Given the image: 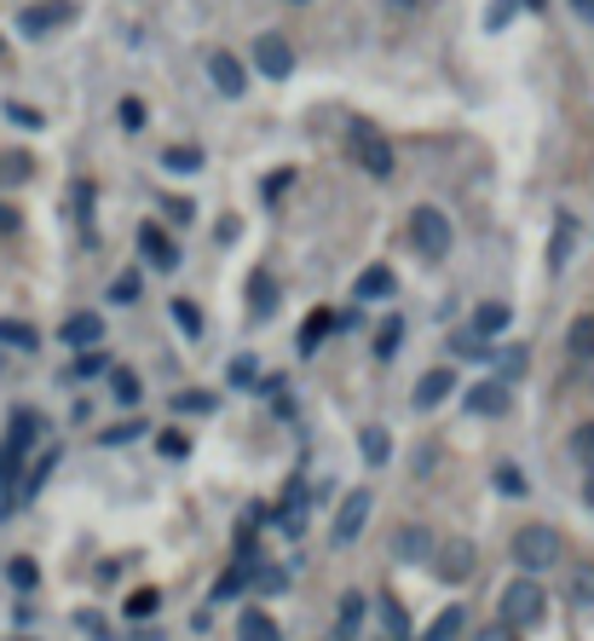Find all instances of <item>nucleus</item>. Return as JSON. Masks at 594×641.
Returning <instances> with one entry per match:
<instances>
[{
    "label": "nucleus",
    "instance_id": "nucleus-45",
    "mask_svg": "<svg viewBox=\"0 0 594 641\" xmlns=\"http://www.w3.org/2000/svg\"><path fill=\"white\" fill-rule=\"evenodd\" d=\"M7 116H12L18 127H41V111H30V105H7Z\"/></svg>",
    "mask_w": 594,
    "mask_h": 641
},
{
    "label": "nucleus",
    "instance_id": "nucleus-12",
    "mask_svg": "<svg viewBox=\"0 0 594 641\" xmlns=\"http://www.w3.org/2000/svg\"><path fill=\"white\" fill-rule=\"evenodd\" d=\"M64 341H70V347H98V341H105V318H98V313L64 318Z\"/></svg>",
    "mask_w": 594,
    "mask_h": 641
},
{
    "label": "nucleus",
    "instance_id": "nucleus-41",
    "mask_svg": "<svg viewBox=\"0 0 594 641\" xmlns=\"http://www.w3.org/2000/svg\"><path fill=\"white\" fill-rule=\"evenodd\" d=\"M474 641H520V630H508V624L497 619V624H485V630H479Z\"/></svg>",
    "mask_w": 594,
    "mask_h": 641
},
{
    "label": "nucleus",
    "instance_id": "nucleus-21",
    "mask_svg": "<svg viewBox=\"0 0 594 641\" xmlns=\"http://www.w3.org/2000/svg\"><path fill=\"white\" fill-rule=\"evenodd\" d=\"M565 353H572V358H594V313H583V318L572 324V336H565Z\"/></svg>",
    "mask_w": 594,
    "mask_h": 641
},
{
    "label": "nucleus",
    "instance_id": "nucleus-16",
    "mask_svg": "<svg viewBox=\"0 0 594 641\" xmlns=\"http://www.w3.org/2000/svg\"><path fill=\"white\" fill-rule=\"evenodd\" d=\"M237 641H277V619L272 612H237Z\"/></svg>",
    "mask_w": 594,
    "mask_h": 641
},
{
    "label": "nucleus",
    "instance_id": "nucleus-32",
    "mask_svg": "<svg viewBox=\"0 0 594 641\" xmlns=\"http://www.w3.org/2000/svg\"><path fill=\"white\" fill-rule=\"evenodd\" d=\"M116 116H121V127H127V134H139V127H145V105H139V98H121V105H116Z\"/></svg>",
    "mask_w": 594,
    "mask_h": 641
},
{
    "label": "nucleus",
    "instance_id": "nucleus-15",
    "mask_svg": "<svg viewBox=\"0 0 594 641\" xmlns=\"http://www.w3.org/2000/svg\"><path fill=\"white\" fill-rule=\"evenodd\" d=\"M450 381H456L450 370H427V376L416 381V404H422V410H433V404H445V399H450Z\"/></svg>",
    "mask_w": 594,
    "mask_h": 641
},
{
    "label": "nucleus",
    "instance_id": "nucleus-46",
    "mask_svg": "<svg viewBox=\"0 0 594 641\" xmlns=\"http://www.w3.org/2000/svg\"><path fill=\"white\" fill-rule=\"evenodd\" d=\"M185 451H191L185 433H162V456H185Z\"/></svg>",
    "mask_w": 594,
    "mask_h": 641
},
{
    "label": "nucleus",
    "instance_id": "nucleus-31",
    "mask_svg": "<svg viewBox=\"0 0 594 641\" xmlns=\"http://www.w3.org/2000/svg\"><path fill=\"white\" fill-rule=\"evenodd\" d=\"M173 318H179V329H185V336H202V313L191 301H173Z\"/></svg>",
    "mask_w": 594,
    "mask_h": 641
},
{
    "label": "nucleus",
    "instance_id": "nucleus-37",
    "mask_svg": "<svg viewBox=\"0 0 594 641\" xmlns=\"http://www.w3.org/2000/svg\"><path fill=\"white\" fill-rule=\"evenodd\" d=\"M157 612V589H139L134 601H127V619H150Z\"/></svg>",
    "mask_w": 594,
    "mask_h": 641
},
{
    "label": "nucleus",
    "instance_id": "nucleus-10",
    "mask_svg": "<svg viewBox=\"0 0 594 641\" xmlns=\"http://www.w3.org/2000/svg\"><path fill=\"white\" fill-rule=\"evenodd\" d=\"M364 521H370V492H352V497L341 503V515H335L329 537H335V544H352V537L364 532Z\"/></svg>",
    "mask_w": 594,
    "mask_h": 641
},
{
    "label": "nucleus",
    "instance_id": "nucleus-49",
    "mask_svg": "<svg viewBox=\"0 0 594 641\" xmlns=\"http://www.w3.org/2000/svg\"><path fill=\"white\" fill-rule=\"evenodd\" d=\"M572 12H577V18H588V23H594V0H572Z\"/></svg>",
    "mask_w": 594,
    "mask_h": 641
},
{
    "label": "nucleus",
    "instance_id": "nucleus-8",
    "mask_svg": "<svg viewBox=\"0 0 594 641\" xmlns=\"http://www.w3.org/2000/svg\"><path fill=\"white\" fill-rule=\"evenodd\" d=\"M254 64H261V75L283 82V75L295 70V46L283 41V35H261V41H254Z\"/></svg>",
    "mask_w": 594,
    "mask_h": 641
},
{
    "label": "nucleus",
    "instance_id": "nucleus-25",
    "mask_svg": "<svg viewBox=\"0 0 594 641\" xmlns=\"http://www.w3.org/2000/svg\"><path fill=\"white\" fill-rule=\"evenodd\" d=\"M364 456L381 469L386 456H393V440H386V428H364Z\"/></svg>",
    "mask_w": 594,
    "mask_h": 641
},
{
    "label": "nucleus",
    "instance_id": "nucleus-38",
    "mask_svg": "<svg viewBox=\"0 0 594 641\" xmlns=\"http://www.w3.org/2000/svg\"><path fill=\"white\" fill-rule=\"evenodd\" d=\"M572 601H577V607H588V601H594V567L572 578Z\"/></svg>",
    "mask_w": 594,
    "mask_h": 641
},
{
    "label": "nucleus",
    "instance_id": "nucleus-20",
    "mask_svg": "<svg viewBox=\"0 0 594 641\" xmlns=\"http://www.w3.org/2000/svg\"><path fill=\"white\" fill-rule=\"evenodd\" d=\"M162 168H168V174H197V168H202V150H197V145H168V150H162Z\"/></svg>",
    "mask_w": 594,
    "mask_h": 641
},
{
    "label": "nucleus",
    "instance_id": "nucleus-54",
    "mask_svg": "<svg viewBox=\"0 0 594 641\" xmlns=\"http://www.w3.org/2000/svg\"><path fill=\"white\" fill-rule=\"evenodd\" d=\"M526 7H542V0H526Z\"/></svg>",
    "mask_w": 594,
    "mask_h": 641
},
{
    "label": "nucleus",
    "instance_id": "nucleus-39",
    "mask_svg": "<svg viewBox=\"0 0 594 641\" xmlns=\"http://www.w3.org/2000/svg\"><path fill=\"white\" fill-rule=\"evenodd\" d=\"M243 584H248V567H231V572L220 578V589H214V596H237Z\"/></svg>",
    "mask_w": 594,
    "mask_h": 641
},
{
    "label": "nucleus",
    "instance_id": "nucleus-17",
    "mask_svg": "<svg viewBox=\"0 0 594 641\" xmlns=\"http://www.w3.org/2000/svg\"><path fill=\"white\" fill-rule=\"evenodd\" d=\"M508 318H513V313H508L502 301H485L479 313H474V336H502V329H508Z\"/></svg>",
    "mask_w": 594,
    "mask_h": 641
},
{
    "label": "nucleus",
    "instance_id": "nucleus-3",
    "mask_svg": "<svg viewBox=\"0 0 594 641\" xmlns=\"http://www.w3.org/2000/svg\"><path fill=\"white\" fill-rule=\"evenodd\" d=\"M352 157H358V168H364L370 179H393V168H399L393 145H386V134L375 122H352Z\"/></svg>",
    "mask_w": 594,
    "mask_h": 641
},
{
    "label": "nucleus",
    "instance_id": "nucleus-2",
    "mask_svg": "<svg viewBox=\"0 0 594 641\" xmlns=\"http://www.w3.org/2000/svg\"><path fill=\"white\" fill-rule=\"evenodd\" d=\"M542 612H549V596H542V584L537 578H513L502 589V607H497V619L508 630H537L542 624Z\"/></svg>",
    "mask_w": 594,
    "mask_h": 641
},
{
    "label": "nucleus",
    "instance_id": "nucleus-5",
    "mask_svg": "<svg viewBox=\"0 0 594 641\" xmlns=\"http://www.w3.org/2000/svg\"><path fill=\"white\" fill-rule=\"evenodd\" d=\"M410 243H416L427 261H445V254H450V220L438 209H416V214H410Z\"/></svg>",
    "mask_w": 594,
    "mask_h": 641
},
{
    "label": "nucleus",
    "instance_id": "nucleus-6",
    "mask_svg": "<svg viewBox=\"0 0 594 641\" xmlns=\"http://www.w3.org/2000/svg\"><path fill=\"white\" fill-rule=\"evenodd\" d=\"M479 567V549L468 544V537H450V544H433V572L445 584H468Z\"/></svg>",
    "mask_w": 594,
    "mask_h": 641
},
{
    "label": "nucleus",
    "instance_id": "nucleus-51",
    "mask_svg": "<svg viewBox=\"0 0 594 641\" xmlns=\"http://www.w3.org/2000/svg\"><path fill=\"white\" fill-rule=\"evenodd\" d=\"M583 503H588V508H594V469H588V474H583Z\"/></svg>",
    "mask_w": 594,
    "mask_h": 641
},
{
    "label": "nucleus",
    "instance_id": "nucleus-30",
    "mask_svg": "<svg viewBox=\"0 0 594 641\" xmlns=\"http://www.w3.org/2000/svg\"><path fill=\"white\" fill-rule=\"evenodd\" d=\"M98 370H105V353H82V358L70 365V381H87V376H98Z\"/></svg>",
    "mask_w": 594,
    "mask_h": 641
},
{
    "label": "nucleus",
    "instance_id": "nucleus-4",
    "mask_svg": "<svg viewBox=\"0 0 594 641\" xmlns=\"http://www.w3.org/2000/svg\"><path fill=\"white\" fill-rule=\"evenodd\" d=\"M41 428L46 422L35 417V410H18V417H12V433H7V445H0V485L18 480V463H23V451L41 440Z\"/></svg>",
    "mask_w": 594,
    "mask_h": 641
},
{
    "label": "nucleus",
    "instance_id": "nucleus-22",
    "mask_svg": "<svg viewBox=\"0 0 594 641\" xmlns=\"http://www.w3.org/2000/svg\"><path fill=\"white\" fill-rule=\"evenodd\" d=\"M358 624H364V596H341V619H335V635H358Z\"/></svg>",
    "mask_w": 594,
    "mask_h": 641
},
{
    "label": "nucleus",
    "instance_id": "nucleus-34",
    "mask_svg": "<svg viewBox=\"0 0 594 641\" xmlns=\"http://www.w3.org/2000/svg\"><path fill=\"white\" fill-rule=\"evenodd\" d=\"M497 485H502L508 497H526V474L513 469V463H502V469H497Z\"/></svg>",
    "mask_w": 594,
    "mask_h": 641
},
{
    "label": "nucleus",
    "instance_id": "nucleus-13",
    "mask_svg": "<svg viewBox=\"0 0 594 641\" xmlns=\"http://www.w3.org/2000/svg\"><path fill=\"white\" fill-rule=\"evenodd\" d=\"M468 410H474V417H502V410H508V388H502V381H479V388L468 393Z\"/></svg>",
    "mask_w": 594,
    "mask_h": 641
},
{
    "label": "nucleus",
    "instance_id": "nucleus-50",
    "mask_svg": "<svg viewBox=\"0 0 594 641\" xmlns=\"http://www.w3.org/2000/svg\"><path fill=\"white\" fill-rule=\"evenodd\" d=\"M12 225H18V214L7 209V202H0V232H12Z\"/></svg>",
    "mask_w": 594,
    "mask_h": 641
},
{
    "label": "nucleus",
    "instance_id": "nucleus-53",
    "mask_svg": "<svg viewBox=\"0 0 594 641\" xmlns=\"http://www.w3.org/2000/svg\"><path fill=\"white\" fill-rule=\"evenodd\" d=\"M399 7H416V0H399Z\"/></svg>",
    "mask_w": 594,
    "mask_h": 641
},
{
    "label": "nucleus",
    "instance_id": "nucleus-18",
    "mask_svg": "<svg viewBox=\"0 0 594 641\" xmlns=\"http://www.w3.org/2000/svg\"><path fill=\"white\" fill-rule=\"evenodd\" d=\"M393 295V272L386 266H370L364 277H358V301H386Z\"/></svg>",
    "mask_w": 594,
    "mask_h": 641
},
{
    "label": "nucleus",
    "instance_id": "nucleus-44",
    "mask_svg": "<svg viewBox=\"0 0 594 641\" xmlns=\"http://www.w3.org/2000/svg\"><path fill=\"white\" fill-rule=\"evenodd\" d=\"M565 249H572V220H560V238H554V266H565Z\"/></svg>",
    "mask_w": 594,
    "mask_h": 641
},
{
    "label": "nucleus",
    "instance_id": "nucleus-11",
    "mask_svg": "<svg viewBox=\"0 0 594 641\" xmlns=\"http://www.w3.org/2000/svg\"><path fill=\"white\" fill-rule=\"evenodd\" d=\"M209 75H214V87L225 93V98H243V87H248V75H243V64L231 59V53H214L209 59Z\"/></svg>",
    "mask_w": 594,
    "mask_h": 641
},
{
    "label": "nucleus",
    "instance_id": "nucleus-1",
    "mask_svg": "<svg viewBox=\"0 0 594 641\" xmlns=\"http://www.w3.org/2000/svg\"><path fill=\"white\" fill-rule=\"evenodd\" d=\"M560 560H565V537H560L554 526L531 521V526H520V532H513V567H520L526 578H537V572L560 567Z\"/></svg>",
    "mask_w": 594,
    "mask_h": 641
},
{
    "label": "nucleus",
    "instance_id": "nucleus-47",
    "mask_svg": "<svg viewBox=\"0 0 594 641\" xmlns=\"http://www.w3.org/2000/svg\"><path fill=\"white\" fill-rule=\"evenodd\" d=\"M214 399L209 393H179V410H209Z\"/></svg>",
    "mask_w": 594,
    "mask_h": 641
},
{
    "label": "nucleus",
    "instance_id": "nucleus-23",
    "mask_svg": "<svg viewBox=\"0 0 594 641\" xmlns=\"http://www.w3.org/2000/svg\"><path fill=\"white\" fill-rule=\"evenodd\" d=\"M0 341H7V347H23V353H35V329L30 324H18V318H0Z\"/></svg>",
    "mask_w": 594,
    "mask_h": 641
},
{
    "label": "nucleus",
    "instance_id": "nucleus-26",
    "mask_svg": "<svg viewBox=\"0 0 594 641\" xmlns=\"http://www.w3.org/2000/svg\"><path fill=\"white\" fill-rule=\"evenodd\" d=\"M110 393H116L121 404H139L145 388H139V376H134V370H116V376H110Z\"/></svg>",
    "mask_w": 594,
    "mask_h": 641
},
{
    "label": "nucleus",
    "instance_id": "nucleus-19",
    "mask_svg": "<svg viewBox=\"0 0 594 641\" xmlns=\"http://www.w3.org/2000/svg\"><path fill=\"white\" fill-rule=\"evenodd\" d=\"M462 624H468V612H462V607H445V612H438V619H433V630H427L422 641H456V635H462Z\"/></svg>",
    "mask_w": 594,
    "mask_h": 641
},
{
    "label": "nucleus",
    "instance_id": "nucleus-36",
    "mask_svg": "<svg viewBox=\"0 0 594 641\" xmlns=\"http://www.w3.org/2000/svg\"><path fill=\"white\" fill-rule=\"evenodd\" d=\"M381 619H386V635H393V641H399V635L410 630V619L399 612V601H381Z\"/></svg>",
    "mask_w": 594,
    "mask_h": 641
},
{
    "label": "nucleus",
    "instance_id": "nucleus-27",
    "mask_svg": "<svg viewBox=\"0 0 594 641\" xmlns=\"http://www.w3.org/2000/svg\"><path fill=\"white\" fill-rule=\"evenodd\" d=\"M572 456H577L583 469H594V422H583V428L572 433Z\"/></svg>",
    "mask_w": 594,
    "mask_h": 641
},
{
    "label": "nucleus",
    "instance_id": "nucleus-35",
    "mask_svg": "<svg viewBox=\"0 0 594 641\" xmlns=\"http://www.w3.org/2000/svg\"><path fill=\"white\" fill-rule=\"evenodd\" d=\"M277 306V284L272 277H254V313H272Z\"/></svg>",
    "mask_w": 594,
    "mask_h": 641
},
{
    "label": "nucleus",
    "instance_id": "nucleus-43",
    "mask_svg": "<svg viewBox=\"0 0 594 641\" xmlns=\"http://www.w3.org/2000/svg\"><path fill=\"white\" fill-rule=\"evenodd\" d=\"M75 624H82L93 641H110V624H105V619H93V612H82V619H75Z\"/></svg>",
    "mask_w": 594,
    "mask_h": 641
},
{
    "label": "nucleus",
    "instance_id": "nucleus-14",
    "mask_svg": "<svg viewBox=\"0 0 594 641\" xmlns=\"http://www.w3.org/2000/svg\"><path fill=\"white\" fill-rule=\"evenodd\" d=\"M139 249H145V261H150V266H162V272L179 266V249L157 232V225H145V232H139Z\"/></svg>",
    "mask_w": 594,
    "mask_h": 641
},
{
    "label": "nucleus",
    "instance_id": "nucleus-28",
    "mask_svg": "<svg viewBox=\"0 0 594 641\" xmlns=\"http://www.w3.org/2000/svg\"><path fill=\"white\" fill-rule=\"evenodd\" d=\"M399 341H404V324H399V318H386V324H381V336H375V353H381V358H393Z\"/></svg>",
    "mask_w": 594,
    "mask_h": 641
},
{
    "label": "nucleus",
    "instance_id": "nucleus-42",
    "mask_svg": "<svg viewBox=\"0 0 594 641\" xmlns=\"http://www.w3.org/2000/svg\"><path fill=\"white\" fill-rule=\"evenodd\" d=\"M139 433H145V422H127V428H110V433H105V445H127V440H139Z\"/></svg>",
    "mask_w": 594,
    "mask_h": 641
},
{
    "label": "nucleus",
    "instance_id": "nucleus-7",
    "mask_svg": "<svg viewBox=\"0 0 594 641\" xmlns=\"http://www.w3.org/2000/svg\"><path fill=\"white\" fill-rule=\"evenodd\" d=\"M433 544H438V537H433L422 521H410V526L393 532V560H399V567H427V560H433Z\"/></svg>",
    "mask_w": 594,
    "mask_h": 641
},
{
    "label": "nucleus",
    "instance_id": "nucleus-33",
    "mask_svg": "<svg viewBox=\"0 0 594 641\" xmlns=\"http://www.w3.org/2000/svg\"><path fill=\"white\" fill-rule=\"evenodd\" d=\"M110 301H121V306H127V301H139V272H121L116 284H110Z\"/></svg>",
    "mask_w": 594,
    "mask_h": 641
},
{
    "label": "nucleus",
    "instance_id": "nucleus-24",
    "mask_svg": "<svg viewBox=\"0 0 594 641\" xmlns=\"http://www.w3.org/2000/svg\"><path fill=\"white\" fill-rule=\"evenodd\" d=\"M329 324H335L329 313H318V318H306V324H300V353H318V341L329 336Z\"/></svg>",
    "mask_w": 594,
    "mask_h": 641
},
{
    "label": "nucleus",
    "instance_id": "nucleus-9",
    "mask_svg": "<svg viewBox=\"0 0 594 641\" xmlns=\"http://www.w3.org/2000/svg\"><path fill=\"white\" fill-rule=\"evenodd\" d=\"M70 18H75L70 0H41V7H30L18 18V30L23 35H46V30H59V23H70Z\"/></svg>",
    "mask_w": 594,
    "mask_h": 641
},
{
    "label": "nucleus",
    "instance_id": "nucleus-29",
    "mask_svg": "<svg viewBox=\"0 0 594 641\" xmlns=\"http://www.w3.org/2000/svg\"><path fill=\"white\" fill-rule=\"evenodd\" d=\"M12 584H18V589H35V584H41V567H35L30 555H18V560H12Z\"/></svg>",
    "mask_w": 594,
    "mask_h": 641
},
{
    "label": "nucleus",
    "instance_id": "nucleus-40",
    "mask_svg": "<svg viewBox=\"0 0 594 641\" xmlns=\"http://www.w3.org/2000/svg\"><path fill=\"white\" fill-rule=\"evenodd\" d=\"M513 7H520V0H490V12H485V18H490V30H502V23L513 18Z\"/></svg>",
    "mask_w": 594,
    "mask_h": 641
},
{
    "label": "nucleus",
    "instance_id": "nucleus-52",
    "mask_svg": "<svg viewBox=\"0 0 594 641\" xmlns=\"http://www.w3.org/2000/svg\"><path fill=\"white\" fill-rule=\"evenodd\" d=\"M0 59H7V41H0Z\"/></svg>",
    "mask_w": 594,
    "mask_h": 641
},
{
    "label": "nucleus",
    "instance_id": "nucleus-48",
    "mask_svg": "<svg viewBox=\"0 0 594 641\" xmlns=\"http://www.w3.org/2000/svg\"><path fill=\"white\" fill-rule=\"evenodd\" d=\"M283 584H289V578H283V572H261V589H266V596H277Z\"/></svg>",
    "mask_w": 594,
    "mask_h": 641
}]
</instances>
